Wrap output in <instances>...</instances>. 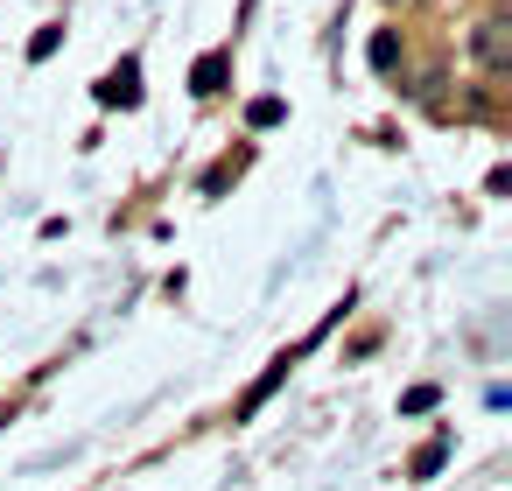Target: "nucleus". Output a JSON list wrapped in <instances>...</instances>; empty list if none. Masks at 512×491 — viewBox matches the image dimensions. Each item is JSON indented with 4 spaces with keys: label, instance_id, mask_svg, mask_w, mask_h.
Returning a JSON list of instances; mask_svg holds the SVG:
<instances>
[{
    "label": "nucleus",
    "instance_id": "f257e3e1",
    "mask_svg": "<svg viewBox=\"0 0 512 491\" xmlns=\"http://www.w3.org/2000/svg\"><path fill=\"white\" fill-rule=\"evenodd\" d=\"M99 106H141V57H120L99 78Z\"/></svg>",
    "mask_w": 512,
    "mask_h": 491
},
{
    "label": "nucleus",
    "instance_id": "f03ea898",
    "mask_svg": "<svg viewBox=\"0 0 512 491\" xmlns=\"http://www.w3.org/2000/svg\"><path fill=\"white\" fill-rule=\"evenodd\" d=\"M225 71H232V57H225V50H211V57H197V71H190V92H197V99H211V92L225 85Z\"/></svg>",
    "mask_w": 512,
    "mask_h": 491
},
{
    "label": "nucleus",
    "instance_id": "7ed1b4c3",
    "mask_svg": "<svg viewBox=\"0 0 512 491\" xmlns=\"http://www.w3.org/2000/svg\"><path fill=\"white\" fill-rule=\"evenodd\" d=\"M442 456H449V442H428V449L414 456V477H435V470H442Z\"/></svg>",
    "mask_w": 512,
    "mask_h": 491
},
{
    "label": "nucleus",
    "instance_id": "20e7f679",
    "mask_svg": "<svg viewBox=\"0 0 512 491\" xmlns=\"http://www.w3.org/2000/svg\"><path fill=\"white\" fill-rule=\"evenodd\" d=\"M435 400H442V393H435V386H414V393H407V400H400V414H428V407H435Z\"/></svg>",
    "mask_w": 512,
    "mask_h": 491
},
{
    "label": "nucleus",
    "instance_id": "39448f33",
    "mask_svg": "<svg viewBox=\"0 0 512 491\" xmlns=\"http://www.w3.org/2000/svg\"><path fill=\"white\" fill-rule=\"evenodd\" d=\"M393 57H400V43H393V36H372V64L393 71Z\"/></svg>",
    "mask_w": 512,
    "mask_h": 491
},
{
    "label": "nucleus",
    "instance_id": "423d86ee",
    "mask_svg": "<svg viewBox=\"0 0 512 491\" xmlns=\"http://www.w3.org/2000/svg\"><path fill=\"white\" fill-rule=\"evenodd\" d=\"M246 120H253V127H274V120H281V99H253V113H246Z\"/></svg>",
    "mask_w": 512,
    "mask_h": 491
}]
</instances>
